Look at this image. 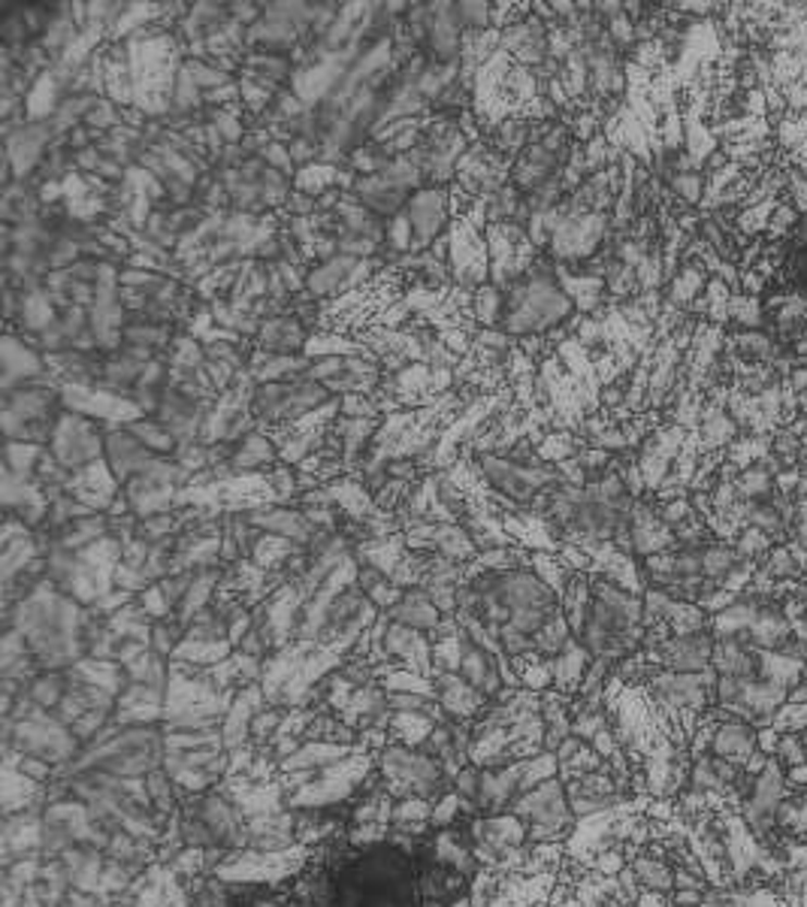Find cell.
<instances>
[{"label":"cell","instance_id":"6da1fadb","mask_svg":"<svg viewBox=\"0 0 807 907\" xmlns=\"http://www.w3.org/2000/svg\"><path fill=\"white\" fill-rule=\"evenodd\" d=\"M575 315V303L557 279V260L538 258L524 279L505 287V315L499 330L509 336H548Z\"/></svg>","mask_w":807,"mask_h":907},{"label":"cell","instance_id":"7a4b0ae2","mask_svg":"<svg viewBox=\"0 0 807 907\" xmlns=\"http://www.w3.org/2000/svg\"><path fill=\"white\" fill-rule=\"evenodd\" d=\"M376 772L384 784V793L393 799L420 796L436 805L454 789V777L448 774L439 759L427 757L424 750H415V747L396 745V741L378 753Z\"/></svg>","mask_w":807,"mask_h":907},{"label":"cell","instance_id":"3957f363","mask_svg":"<svg viewBox=\"0 0 807 907\" xmlns=\"http://www.w3.org/2000/svg\"><path fill=\"white\" fill-rule=\"evenodd\" d=\"M512 813H517L529 826V844H565L578 826V817L568 805L563 777H551V781L538 784L536 789L517 796Z\"/></svg>","mask_w":807,"mask_h":907},{"label":"cell","instance_id":"277c9868","mask_svg":"<svg viewBox=\"0 0 807 907\" xmlns=\"http://www.w3.org/2000/svg\"><path fill=\"white\" fill-rule=\"evenodd\" d=\"M330 400H333V393L309 379L257 384L252 393V415L260 424V430H276V427L294 424L315 408L327 406Z\"/></svg>","mask_w":807,"mask_h":907},{"label":"cell","instance_id":"5b68a950","mask_svg":"<svg viewBox=\"0 0 807 907\" xmlns=\"http://www.w3.org/2000/svg\"><path fill=\"white\" fill-rule=\"evenodd\" d=\"M478 463V475L487 488L499 493L502 500L514 502L517 508H529L533 500L545 488H551L560 481L557 466L548 463H517L512 457H499V454H481L475 457Z\"/></svg>","mask_w":807,"mask_h":907},{"label":"cell","instance_id":"8992f818","mask_svg":"<svg viewBox=\"0 0 807 907\" xmlns=\"http://www.w3.org/2000/svg\"><path fill=\"white\" fill-rule=\"evenodd\" d=\"M451 252H448V267H451V282L466 294H475L478 287L490 282V248H487L485 231L472 228L466 218H454L448 228Z\"/></svg>","mask_w":807,"mask_h":907},{"label":"cell","instance_id":"52a82bcc","mask_svg":"<svg viewBox=\"0 0 807 907\" xmlns=\"http://www.w3.org/2000/svg\"><path fill=\"white\" fill-rule=\"evenodd\" d=\"M49 451L58 457V463L68 466L70 473H80L88 463L103 457V451H107V427L64 408L58 415V424H54Z\"/></svg>","mask_w":807,"mask_h":907},{"label":"cell","instance_id":"ba28073f","mask_svg":"<svg viewBox=\"0 0 807 907\" xmlns=\"http://www.w3.org/2000/svg\"><path fill=\"white\" fill-rule=\"evenodd\" d=\"M563 206V204H560ZM608 221L606 212H587V216H565L557 224L551 236V258L560 267H580L596 255H602V245L608 240Z\"/></svg>","mask_w":807,"mask_h":907},{"label":"cell","instance_id":"9c48e42d","mask_svg":"<svg viewBox=\"0 0 807 907\" xmlns=\"http://www.w3.org/2000/svg\"><path fill=\"white\" fill-rule=\"evenodd\" d=\"M405 216L415 231V248L412 255L430 252L432 243L448 233L454 212H451V185H424L415 191L405 204Z\"/></svg>","mask_w":807,"mask_h":907},{"label":"cell","instance_id":"30bf717a","mask_svg":"<svg viewBox=\"0 0 807 907\" xmlns=\"http://www.w3.org/2000/svg\"><path fill=\"white\" fill-rule=\"evenodd\" d=\"M701 723L708 726V753L711 757L726 759V762H735L741 769H747L754 762L759 750V730L750 726L747 720L738 718H726L720 714L717 708H711Z\"/></svg>","mask_w":807,"mask_h":907},{"label":"cell","instance_id":"8fae6325","mask_svg":"<svg viewBox=\"0 0 807 907\" xmlns=\"http://www.w3.org/2000/svg\"><path fill=\"white\" fill-rule=\"evenodd\" d=\"M713 641L717 638L711 636V629L693 633V636H672L665 638L657 650H647V657L660 669H669V672H708Z\"/></svg>","mask_w":807,"mask_h":907},{"label":"cell","instance_id":"7c38bea8","mask_svg":"<svg viewBox=\"0 0 807 907\" xmlns=\"http://www.w3.org/2000/svg\"><path fill=\"white\" fill-rule=\"evenodd\" d=\"M427 61L460 64L463 54V25L457 19V3H427Z\"/></svg>","mask_w":807,"mask_h":907},{"label":"cell","instance_id":"4fadbf2b","mask_svg":"<svg viewBox=\"0 0 807 907\" xmlns=\"http://www.w3.org/2000/svg\"><path fill=\"white\" fill-rule=\"evenodd\" d=\"M46 357L34 345H27L25 339L15 333H3L0 339V391L10 393L22 388L27 381L46 376Z\"/></svg>","mask_w":807,"mask_h":907},{"label":"cell","instance_id":"5bb4252c","mask_svg":"<svg viewBox=\"0 0 807 907\" xmlns=\"http://www.w3.org/2000/svg\"><path fill=\"white\" fill-rule=\"evenodd\" d=\"M499 49L512 54L517 64L536 70L551 58V30H548V25L533 13L529 19H524V22H517V25L502 30Z\"/></svg>","mask_w":807,"mask_h":907},{"label":"cell","instance_id":"9a60e30c","mask_svg":"<svg viewBox=\"0 0 807 907\" xmlns=\"http://www.w3.org/2000/svg\"><path fill=\"white\" fill-rule=\"evenodd\" d=\"M240 515L257 527L260 532H269V536H282V539H291L299 548H309V542L315 539L318 529L311 527V520L296 505H260V508H252V512H240Z\"/></svg>","mask_w":807,"mask_h":907},{"label":"cell","instance_id":"2e32d148","mask_svg":"<svg viewBox=\"0 0 807 907\" xmlns=\"http://www.w3.org/2000/svg\"><path fill=\"white\" fill-rule=\"evenodd\" d=\"M526 762H509L499 769H481V789L475 811L478 813H505L512 811L514 799L521 796Z\"/></svg>","mask_w":807,"mask_h":907},{"label":"cell","instance_id":"e0dca14e","mask_svg":"<svg viewBox=\"0 0 807 907\" xmlns=\"http://www.w3.org/2000/svg\"><path fill=\"white\" fill-rule=\"evenodd\" d=\"M311 330L294 311H284V315H272V318H264V324L257 330V336L252 339V352H264V354H303L306 342H309Z\"/></svg>","mask_w":807,"mask_h":907},{"label":"cell","instance_id":"ac0fdd59","mask_svg":"<svg viewBox=\"0 0 807 907\" xmlns=\"http://www.w3.org/2000/svg\"><path fill=\"white\" fill-rule=\"evenodd\" d=\"M565 170V158H560V155H553V151H548L541 143H536V146H526L517 158H514L512 163V185L524 197H529V194H536L541 185H548L553 176H560Z\"/></svg>","mask_w":807,"mask_h":907},{"label":"cell","instance_id":"d6986e66","mask_svg":"<svg viewBox=\"0 0 807 907\" xmlns=\"http://www.w3.org/2000/svg\"><path fill=\"white\" fill-rule=\"evenodd\" d=\"M103 457H107L109 469H112V475L119 478V485L124 488L158 454H151L136 436L127 433V427H107V451H103Z\"/></svg>","mask_w":807,"mask_h":907},{"label":"cell","instance_id":"ffe728a7","mask_svg":"<svg viewBox=\"0 0 807 907\" xmlns=\"http://www.w3.org/2000/svg\"><path fill=\"white\" fill-rule=\"evenodd\" d=\"M351 194H354L366 209H372L381 221H391V218L400 216L405 209V204H408V197H412V191L400 188L384 170L376 173V176L354 179Z\"/></svg>","mask_w":807,"mask_h":907},{"label":"cell","instance_id":"44dd1931","mask_svg":"<svg viewBox=\"0 0 807 907\" xmlns=\"http://www.w3.org/2000/svg\"><path fill=\"white\" fill-rule=\"evenodd\" d=\"M124 500L131 505L139 520L143 517H155V515H173L179 512V488H170V485H161L148 475H134L127 485L122 488Z\"/></svg>","mask_w":807,"mask_h":907},{"label":"cell","instance_id":"7402d4cb","mask_svg":"<svg viewBox=\"0 0 807 907\" xmlns=\"http://www.w3.org/2000/svg\"><path fill=\"white\" fill-rule=\"evenodd\" d=\"M276 463H282L279 457V445L267 430H255L240 442L230 448L228 466L218 469L221 475H248V473H269Z\"/></svg>","mask_w":807,"mask_h":907},{"label":"cell","instance_id":"603a6c76","mask_svg":"<svg viewBox=\"0 0 807 907\" xmlns=\"http://www.w3.org/2000/svg\"><path fill=\"white\" fill-rule=\"evenodd\" d=\"M436 699L442 704V711L448 720H460V723H472L485 714L487 699L475 690L472 684L463 681V675H436Z\"/></svg>","mask_w":807,"mask_h":907},{"label":"cell","instance_id":"cb8c5ba5","mask_svg":"<svg viewBox=\"0 0 807 907\" xmlns=\"http://www.w3.org/2000/svg\"><path fill=\"white\" fill-rule=\"evenodd\" d=\"M357 258L337 255V258L321 260L309 267L306 275V297L309 299H337L342 294H351V275L357 270Z\"/></svg>","mask_w":807,"mask_h":907},{"label":"cell","instance_id":"d4e9b609","mask_svg":"<svg viewBox=\"0 0 807 907\" xmlns=\"http://www.w3.org/2000/svg\"><path fill=\"white\" fill-rule=\"evenodd\" d=\"M460 675L466 684H472L475 690L485 696L487 702H493L499 692L505 690V677H502V665L499 660L490 653V650H481L478 645H472L463 653V665H460Z\"/></svg>","mask_w":807,"mask_h":907},{"label":"cell","instance_id":"484cf974","mask_svg":"<svg viewBox=\"0 0 807 907\" xmlns=\"http://www.w3.org/2000/svg\"><path fill=\"white\" fill-rule=\"evenodd\" d=\"M309 357L306 354H264L252 352L248 360V376L255 384H276V381L306 379L309 372Z\"/></svg>","mask_w":807,"mask_h":907},{"label":"cell","instance_id":"4316f807","mask_svg":"<svg viewBox=\"0 0 807 907\" xmlns=\"http://www.w3.org/2000/svg\"><path fill=\"white\" fill-rule=\"evenodd\" d=\"M388 614H391L393 623H403V626L415 629V633H424V636H430L432 629L444 621V614L432 605V599L427 597L424 587L405 590L403 599Z\"/></svg>","mask_w":807,"mask_h":907},{"label":"cell","instance_id":"83f0119b","mask_svg":"<svg viewBox=\"0 0 807 907\" xmlns=\"http://www.w3.org/2000/svg\"><path fill=\"white\" fill-rule=\"evenodd\" d=\"M629 868L635 871L638 878V886L645 893H665L672 895L674 890V866L653 847H645L629 859Z\"/></svg>","mask_w":807,"mask_h":907},{"label":"cell","instance_id":"f1b7e54d","mask_svg":"<svg viewBox=\"0 0 807 907\" xmlns=\"http://www.w3.org/2000/svg\"><path fill=\"white\" fill-rule=\"evenodd\" d=\"M408 554V542H405V532L400 536H391V539H366V542L354 544V560L364 563V566H376L381 575L391 578L396 566L403 563V556Z\"/></svg>","mask_w":807,"mask_h":907},{"label":"cell","instance_id":"f546056e","mask_svg":"<svg viewBox=\"0 0 807 907\" xmlns=\"http://www.w3.org/2000/svg\"><path fill=\"white\" fill-rule=\"evenodd\" d=\"M58 306H54L52 294L42 287V291H34V294H22V311H19V321L13 327H7L10 333H34L40 336L46 333L49 327L58 321Z\"/></svg>","mask_w":807,"mask_h":907},{"label":"cell","instance_id":"4dcf8cb0","mask_svg":"<svg viewBox=\"0 0 807 907\" xmlns=\"http://www.w3.org/2000/svg\"><path fill=\"white\" fill-rule=\"evenodd\" d=\"M590 663V650L584 648L578 638H575V641L553 660V690L565 692V696H578Z\"/></svg>","mask_w":807,"mask_h":907},{"label":"cell","instance_id":"1f68e13d","mask_svg":"<svg viewBox=\"0 0 807 907\" xmlns=\"http://www.w3.org/2000/svg\"><path fill=\"white\" fill-rule=\"evenodd\" d=\"M303 354L309 360H321V357H364V354H372V348L357 336H342L339 330H318V333L309 336Z\"/></svg>","mask_w":807,"mask_h":907},{"label":"cell","instance_id":"d6a6232c","mask_svg":"<svg viewBox=\"0 0 807 907\" xmlns=\"http://www.w3.org/2000/svg\"><path fill=\"white\" fill-rule=\"evenodd\" d=\"M299 551H306V548H299V544H294L291 539H282V536L260 532V539H257L255 548H252V556H248V560L255 563L257 569L284 572V566H288Z\"/></svg>","mask_w":807,"mask_h":907},{"label":"cell","instance_id":"836d02e7","mask_svg":"<svg viewBox=\"0 0 807 907\" xmlns=\"http://www.w3.org/2000/svg\"><path fill=\"white\" fill-rule=\"evenodd\" d=\"M529 569L536 572L541 581L551 587L553 593L560 597V602H563L565 590L572 587V581H575V575L578 572L568 569V563H565L563 556L560 554H545V551H536V554H529Z\"/></svg>","mask_w":807,"mask_h":907},{"label":"cell","instance_id":"e575fe53","mask_svg":"<svg viewBox=\"0 0 807 907\" xmlns=\"http://www.w3.org/2000/svg\"><path fill=\"white\" fill-rule=\"evenodd\" d=\"M73 490H95V493H107V497H122V485H119V478L109 469L107 457L88 463L85 469L70 475L68 493H73Z\"/></svg>","mask_w":807,"mask_h":907},{"label":"cell","instance_id":"d590c367","mask_svg":"<svg viewBox=\"0 0 807 907\" xmlns=\"http://www.w3.org/2000/svg\"><path fill=\"white\" fill-rule=\"evenodd\" d=\"M436 726H439V723H436L430 714H393L388 732H391V738L396 745L420 750V747L427 745V738H430Z\"/></svg>","mask_w":807,"mask_h":907},{"label":"cell","instance_id":"8d00e7d4","mask_svg":"<svg viewBox=\"0 0 807 907\" xmlns=\"http://www.w3.org/2000/svg\"><path fill=\"white\" fill-rule=\"evenodd\" d=\"M580 451H584V445L572 430H548L545 439L536 445L538 461L548 463V466H563V463L575 461Z\"/></svg>","mask_w":807,"mask_h":907},{"label":"cell","instance_id":"74e56055","mask_svg":"<svg viewBox=\"0 0 807 907\" xmlns=\"http://www.w3.org/2000/svg\"><path fill=\"white\" fill-rule=\"evenodd\" d=\"M124 427H127V433L136 436V439H139L151 454H158V457H173L175 448H179L173 433H170L158 418H136L131 420V424H124Z\"/></svg>","mask_w":807,"mask_h":907},{"label":"cell","instance_id":"f35d334b","mask_svg":"<svg viewBox=\"0 0 807 907\" xmlns=\"http://www.w3.org/2000/svg\"><path fill=\"white\" fill-rule=\"evenodd\" d=\"M243 103H230V107H206V122L218 127V134L224 136L228 146H243L248 124H245Z\"/></svg>","mask_w":807,"mask_h":907},{"label":"cell","instance_id":"ab89813d","mask_svg":"<svg viewBox=\"0 0 807 907\" xmlns=\"http://www.w3.org/2000/svg\"><path fill=\"white\" fill-rule=\"evenodd\" d=\"M42 454H46V445H34V442H7V445H3V469L13 473L15 478L34 481Z\"/></svg>","mask_w":807,"mask_h":907},{"label":"cell","instance_id":"60d3db41","mask_svg":"<svg viewBox=\"0 0 807 907\" xmlns=\"http://www.w3.org/2000/svg\"><path fill=\"white\" fill-rule=\"evenodd\" d=\"M502 315H505V291L502 287L487 282L485 287H478L472 294V318H475V324H485V330H490V327L502 324Z\"/></svg>","mask_w":807,"mask_h":907},{"label":"cell","instance_id":"b9f144b4","mask_svg":"<svg viewBox=\"0 0 807 907\" xmlns=\"http://www.w3.org/2000/svg\"><path fill=\"white\" fill-rule=\"evenodd\" d=\"M185 68H188V73L194 76V82L200 85L203 95H206V91H216V88H224L230 82L240 79V76L224 73V70H218L216 64H209L206 58H185Z\"/></svg>","mask_w":807,"mask_h":907},{"label":"cell","instance_id":"7bdbcfd3","mask_svg":"<svg viewBox=\"0 0 807 907\" xmlns=\"http://www.w3.org/2000/svg\"><path fill=\"white\" fill-rule=\"evenodd\" d=\"M606 769V759L599 757L596 750H592V745H580V750L575 753L572 759H565L563 765H560V777H563L565 784L568 781H578V777H584V774H592V772H602Z\"/></svg>","mask_w":807,"mask_h":907},{"label":"cell","instance_id":"ee69618b","mask_svg":"<svg viewBox=\"0 0 807 907\" xmlns=\"http://www.w3.org/2000/svg\"><path fill=\"white\" fill-rule=\"evenodd\" d=\"M30 42H34V34H30V27H27L25 15L19 13V10L3 15V22H0V46L19 52V49H25Z\"/></svg>","mask_w":807,"mask_h":907},{"label":"cell","instance_id":"f6af8a7d","mask_svg":"<svg viewBox=\"0 0 807 907\" xmlns=\"http://www.w3.org/2000/svg\"><path fill=\"white\" fill-rule=\"evenodd\" d=\"M457 19L463 30H490L493 27V3H487V0H460Z\"/></svg>","mask_w":807,"mask_h":907},{"label":"cell","instance_id":"bcb514c9","mask_svg":"<svg viewBox=\"0 0 807 907\" xmlns=\"http://www.w3.org/2000/svg\"><path fill=\"white\" fill-rule=\"evenodd\" d=\"M339 415H342V418H364V420L384 418L376 396H366V393H349V396H339Z\"/></svg>","mask_w":807,"mask_h":907},{"label":"cell","instance_id":"7dc6e473","mask_svg":"<svg viewBox=\"0 0 807 907\" xmlns=\"http://www.w3.org/2000/svg\"><path fill=\"white\" fill-rule=\"evenodd\" d=\"M119 124H122V107H115L109 97H100L95 103V109L88 112V119H85V127L100 136H107L109 131L119 127Z\"/></svg>","mask_w":807,"mask_h":907},{"label":"cell","instance_id":"c3c4849f","mask_svg":"<svg viewBox=\"0 0 807 907\" xmlns=\"http://www.w3.org/2000/svg\"><path fill=\"white\" fill-rule=\"evenodd\" d=\"M136 602H139V609L146 611L148 617H151L155 623H158V621H173V617H175L173 605H170V602H167V597H163L161 584H151L148 590H143V593L136 597Z\"/></svg>","mask_w":807,"mask_h":907},{"label":"cell","instance_id":"681fc988","mask_svg":"<svg viewBox=\"0 0 807 907\" xmlns=\"http://www.w3.org/2000/svg\"><path fill=\"white\" fill-rule=\"evenodd\" d=\"M786 272H790V282L807 294V224L798 231V240H795L793 252H790Z\"/></svg>","mask_w":807,"mask_h":907},{"label":"cell","instance_id":"f907efd6","mask_svg":"<svg viewBox=\"0 0 807 907\" xmlns=\"http://www.w3.org/2000/svg\"><path fill=\"white\" fill-rule=\"evenodd\" d=\"M781 735H802L807 730V704L786 702L771 723Z\"/></svg>","mask_w":807,"mask_h":907},{"label":"cell","instance_id":"816d5d0a","mask_svg":"<svg viewBox=\"0 0 807 907\" xmlns=\"http://www.w3.org/2000/svg\"><path fill=\"white\" fill-rule=\"evenodd\" d=\"M46 258H49V270H70L76 260H82V248L73 243V240H68V236H61V233H58V240L49 245Z\"/></svg>","mask_w":807,"mask_h":907},{"label":"cell","instance_id":"f5cc1de1","mask_svg":"<svg viewBox=\"0 0 807 907\" xmlns=\"http://www.w3.org/2000/svg\"><path fill=\"white\" fill-rule=\"evenodd\" d=\"M478 789H481V769L478 765H466V769H460V774L454 777V793H457L460 799L469 805L472 811H475V801H478ZM478 813V811H475Z\"/></svg>","mask_w":807,"mask_h":907},{"label":"cell","instance_id":"db71d44e","mask_svg":"<svg viewBox=\"0 0 807 907\" xmlns=\"http://www.w3.org/2000/svg\"><path fill=\"white\" fill-rule=\"evenodd\" d=\"M774 759H781V765H786V769L807 765V747L805 741H802V735H781Z\"/></svg>","mask_w":807,"mask_h":907},{"label":"cell","instance_id":"11a10c76","mask_svg":"<svg viewBox=\"0 0 807 907\" xmlns=\"http://www.w3.org/2000/svg\"><path fill=\"white\" fill-rule=\"evenodd\" d=\"M260 158L267 161L269 170H279V173H284V176H296V163L294 158H291V149L284 146V143H279V139H272L267 149L260 151Z\"/></svg>","mask_w":807,"mask_h":907},{"label":"cell","instance_id":"9f6ffc18","mask_svg":"<svg viewBox=\"0 0 807 907\" xmlns=\"http://www.w3.org/2000/svg\"><path fill=\"white\" fill-rule=\"evenodd\" d=\"M403 593H405V590H400V587H396L391 578H384V581L376 584V587H372V590H369L366 597H369V602H372L378 611H391L393 605H396V602L403 599Z\"/></svg>","mask_w":807,"mask_h":907},{"label":"cell","instance_id":"6f0895ef","mask_svg":"<svg viewBox=\"0 0 807 907\" xmlns=\"http://www.w3.org/2000/svg\"><path fill=\"white\" fill-rule=\"evenodd\" d=\"M19 772L27 774L30 781H37V784H46L49 777H52V762H46V759L40 757H27V753H19V765H15Z\"/></svg>","mask_w":807,"mask_h":907},{"label":"cell","instance_id":"680465c9","mask_svg":"<svg viewBox=\"0 0 807 907\" xmlns=\"http://www.w3.org/2000/svg\"><path fill=\"white\" fill-rule=\"evenodd\" d=\"M672 188L684 197L686 204H696L701 194V179L696 176V173H677V176L672 179Z\"/></svg>","mask_w":807,"mask_h":907},{"label":"cell","instance_id":"91938a15","mask_svg":"<svg viewBox=\"0 0 807 907\" xmlns=\"http://www.w3.org/2000/svg\"><path fill=\"white\" fill-rule=\"evenodd\" d=\"M672 898L674 905L681 907H701L705 905V893H699V890H672Z\"/></svg>","mask_w":807,"mask_h":907},{"label":"cell","instance_id":"94428289","mask_svg":"<svg viewBox=\"0 0 807 907\" xmlns=\"http://www.w3.org/2000/svg\"><path fill=\"white\" fill-rule=\"evenodd\" d=\"M786 777H790V789H793V793H807V765L786 769Z\"/></svg>","mask_w":807,"mask_h":907},{"label":"cell","instance_id":"6125c7cd","mask_svg":"<svg viewBox=\"0 0 807 907\" xmlns=\"http://www.w3.org/2000/svg\"><path fill=\"white\" fill-rule=\"evenodd\" d=\"M669 907H681V905H674V902H672V905H669Z\"/></svg>","mask_w":807,"mask_h":907},{"label":"cell","instance_id":"be15d7a7","mask_svg":"<svg viewBox=\"0 0 807 907\" xmlns=\"http://www.w3.org/2000/svg\"><path fill=\"white\" fill-rule=\"evenodd\" d=\"M701 907H711V905H701Z\"/></svg>","mask_w":807,"mask_h":907}]
</instances>
